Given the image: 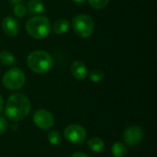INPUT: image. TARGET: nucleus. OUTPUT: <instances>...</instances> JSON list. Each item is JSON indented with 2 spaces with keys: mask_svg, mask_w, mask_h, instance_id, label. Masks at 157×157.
Listing matches in <instances>:
<instances>
[{
  "mask_svg": "<svg viewBox=\"0 0 157 157\" xmlns=\"http://www.w3.org/2000/svg\"><path fill=\"white\" fill-rule=\"evenodd\" d=\"M31 103L29 98L21 93L11 95L6 104V116L15 122L23 121L29 113Z\"/></svg>",
  "mask_w": 157,
  "mask_h": 157,
  "instance_id": "nucleus-1",
  "label": "nucleus"
},
{
  "mask_svg": "<svg viewBox=\"0 0 157 157\" xmlns=\"http://www.w3.org/2000/svg\"><path fill=\"white\" fill-rule=\"evenodd\" d=\"M29 68L36 74H45L52 67L53 60L50 53L44 51H34L27 58Z\"/></svg>",
  "mask_w": 157,
  "mask_h": 157,
  "instance_id": "nucleus-2",
  "label": "nucleus"
},
{
  "mask_svg": "<svg viewBox=\"0 0 157 157\" xmlns=\"http://www.w3.org/2000/svg\"><path fill=\"white\" fill-rule=\"evenodd\" d=\"M50 19L45 16H35L29 18L26 24V29L29 35L36 40H41L47 37L51 32Z\"/></svg>",
  "mask_w": 157,
  "mask_h": 157,
  "instance_id": "nucleus-3",
  "label": "nucleus"
},
{
  "mask_svg": "<svg viewBox=\"0 0 157 157\" xmlns=\"http://www.w3.org/2000/svg\"><path fill=\"white\" fill-rule=\"evenodd\" d=\"M26 82V75L24 72L17 67L11 68L5 73L2 77L4 86L9 90L20 89Z\"/></svg>",
  "mask_w": 157,
  "mask_h": 157,
  "instance_id": "nucleus-4",
  "label": "nucleus"
},
{
  "mask_svg": "<svg viewBox=\"0 0 157 157\" xmlns=\"http://www.w3.org/2000/svg\"><path fill=\"white\" fill-rule=\"evenodd\" d=\"M75 32L81 38H88L94 31V21L92 17L86 14L77 15L72 21Z\"/></svg>",
  "mask_w": 157,
  "mask_h": 157,
  "instance_id": "nucleus-5",
  "label": "nucleus"
},
{
  "mask_svg": "<svg viewBox=\"0 0 157 157\" xmlns=\"http://www.w3.org/2000/svg\"><path fill=\"white\" fill-rule=\"evenodd\" d=\"M63 135L69 143L74 144H82L86 138V132L81 125L71 124L65 128Z\"/></svg>",
  "mask_w": 157,
  "mask_h": 157,
  "instance_id": "nucleus-6",
  "label": "nucleus"
},
{
  "mask_svg": "<svg viewBox=\"0 0 157 157\" xmlns=\"http://www.w3.org/2000/svg\"><path fill=\"white\" fill-rule=\"evenodd\" d=\"M33 122L40 130L47 131L53 126L54 117L47 109H38L33 114Z\"/></svg>",
  "mask_w": 157,
  "mask_h": 157,
  "instance_id": "nucleus-7",
  "label": "nucleus"
},
{
  "mask_svg": "<svg viewBox=\"0 0 157 157\" xmlns=\"http://www.w3.org/2000/svg\"><path fill=\"white\" fill-rule=\"evenodd\" d=\"M144 139V131L137 125L128 127L123 132V140L128 146L134 147L139 145Z\"/></svg>",
  "mask_w": 157,
  "mask_h": 157,
  "instance_id": "nucleus-8",
  "label": "nucleus"
},
{
  "mask_svg": "<svg viewBox=\"0 0 157 157\" xmlns=\"http://www.w3.org/2000/svg\"><path fill=\"white\" fill-rule=\"evenodd\" d=\"M2 29L6 35L9 37H15L19 31V24L12 17H6L2 21Z\"/></svg>",
  "mask_w": 157,
  "mask_h": 157,
  "instance_id": "nucleus-9",
  "label": "nucleus"
},
{
  "mask_svg": "<svg viewBox=\"0 0 157 157\" xmlns=\"http://www.w3.org/2000/svg\"><path fill=\"white\" fill-rule=\"evenodd\" d=\"M70 71H71V74L74 76V78H75L76 80H79V81L86 79L87 76V74H88L86 65L81 61L74 62L71 65Z\"/></svg>",
  "mask_w": 157,
  "mask_h": 157,
  "instance_id": "nucleus-10",
  "label": "nucleus"
},
{
  "mask_svg": "<svg viewBox=\"0 0 157 157\" xmlns=\"http://www.w3.org/2000/svg\"><path fill=\"white\" fill-rule=\"evenodd\" d=\"M70 23L66 18H60L58 20H56L53 24V31L57 34V35H62L64 34L68 29H69Z\"/></svg>",
  "mask_w": 157,
  "mask_h": 157,
  "instance_id": "nucleus-11",
  "label": "nucleus"
},
{
  "mask_svg": "<svg viewBox=\"0 0 157 157\" xmlns=\"http://www.w3.org/2000/svg\"><path fill=\"white\" fill-rule=\"evenodd\" d=\"M87 146L91 151H93L95 153H100V152H102L104 150L105 144H104L102 139L95 137V138H92V139L88 140Z\"/></svg>",
  "mask_w": 157,
  "mask_h": 157,
  "instance_id": "nucleus-12",
  "label": "nucleus"
},
{
  "mask_svg": "<svg viewBox=\"0 0 157 157\" xmlns=\"http://www.w3.org/2000/svg\"><path fill=\"white\" fill-rule=\"evenodd\" d=\"M28 7L32 14H41L44 12V4L41 0H29L28 3Z\"/></svg>",
  "mask_w": 157,
  "mask_h": 157,
  "instance_id": "nucleus-13",
  "label": "nucleus"
},
{
  "mask_svg": "<svg viewBox=\"0 0 157 157\" xmlns=\"http://www.w3.org/2000/svg\"><path fill=\"white\" fill-rule=\"evenodd\" d=\"M111 153L114 157H124L127 155V146L121 142H116L111 146Z\"/></svg>",
  "mask_w": 157,
  "mask_h": 157,
  "instance_id": "nucleus-14",
  "label": "nucleus"
},
{
  "mask_svg": "<svg viewBox=\"0 0 157 157\" xmlns=\"http://www.w3.org/2000/svg\"><path fill=\"white\" fill-rule=\"evenodd\" d=\"M16 59L13 53L8 51H2L0 52V63L6 66H11L15 63Z\"/></svg>",
  "mask_w": 157,
  "mask_h": 157,
  "instance_id": "nucleus-15",
  "label": "nucleus"
},
{
  "mask_svg": "<svg viewBox=\"0 0 157 157\" xmlns=\"http://www.w3.org/2000/svg\"><path fill=\"white\" fill-rule=\"evenodd\" d=\"M48 141L49 143L52 144V145H59L62 142V137H61V134L57 132V131H51L49 132L48 135Z\"/></svg>",
  "mask_w": 157,
  "mask_h": 157,
  "instance_id": "nucleus-16",
  "label": "nucleus"
},
{
  "mask_svg": "<svg viewBox=\"0 0 157 157\" xmlns=\"http://www.w3.org/2000/svg\"><path fill=\"white\" fill-rule=\"evenodd\" d=\"M104 78V73L101 69H94L89 74V79L94 83H98Z\"/></svg>",
  "mask_w": 157,
  "mask_h": 157,
  "instance_id": "nucleus-17",
  "label": "nucleus"
},
{
  "mask_svg": "<svg viewBox=\"0 0 157 157\" xmlns=\"http://www.w3.org/2000/svg\"><path fill=\"white\" fill-rule=\"evenodd\" d=\"M87 1L89 5L95 9H103L108 6L109 2V0H87Z\"/></svg>",
  "mask_w": 157,
  "mask_h": 157,
  "instance_id": "nucleus-18",
  "label": "nucleus"
},
{
  "mask_svg": "<svg viewBox=\"0 0 157 157\" xmlns=\"http://www.w3.org/2000/svg\"><path fill=\"white\" fill-rule=\"evenodd\" d=\"M14 13L17 17H23L26 15V7L22 4H17L14 6Z\"/></svg>",
  "mask_w": 157,
  "mask_h": 157,
  "instance_id": "nucleus-19",
  "label": "nucleus"
},
{
  "mask_svg": "<svg viewBox=\"0 0 157 157\" xmlns=\"http://www.w3.org/2000/svg\"><path fill=\"white\" fill-rule=\"evenodd\" d=\"M8 128V122L6 119L0 117V134L4 133Z\"/></svg>",
  "mask_w": 157,
  "mask_h": 157,
  "instance_id": "nucleus-20",
  "label": "nucleus"
},
{
  "mask_svg": "<svg viewBox=\"0 0 157 157\" xmlns=\"http://www.w3.org/2000/svg\"><path fill=\"white\" fill-rule=\"evenodd\" d=\"M71 157H89V155L85 153H82V152H76V153L73 154Z\"/></svg>",
  "mask_w": 157,
  "mask_h": 157,
  "instance_id": "nucleus-21",
  "label": "nucleus"
},
{
  "mask_svg": "<svg viewBox=\"0 0 157 157\" xmlns=\"http://www.w3.org/2000/svg\"><path fill=\"white\" fill-rule=\"evenodd\" d=\"M3 108H4V100L2 98V96L0 95V112L3 110Z\"/></svg>",
  "mask_w": 157,
  "mask_h": 157,
  "instance_id": "nucleus-22",
  "label": "nucleus"
},
{
  "mask_svg": "<svg viewBox=\"0 0 157 157\" xmlns=\"http://www.w3.org/2000/svg\"><path fill=\"white\" fill-rule=\"evenodd\" d=\"M22 0H9V2L13 5H17V4H20Z\"/></svg>",
  "mask_w": 157,
  "mask_h": 157,
  "instance_id": "nucleus-23",
  "label": "nucleus"
},
{
  "mask_svg": "<svg viewBox=\"0 0 157 157\" xmlns=\"http://www.w3.org/2000/svg\"><path fill=\"white\" fill-rule=\"evenodd\" d=\"M75 3H77V4H82V3H84V2H86V0H73Z\"/></svg>",
  "mask_w": 157,
  "mask_h": 157,
  "instance_id": "nucleus-24",
  "label": "nucleus"
}]
</instances>
